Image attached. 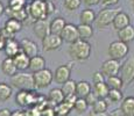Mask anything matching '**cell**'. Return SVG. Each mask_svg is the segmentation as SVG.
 I'll return each instance as SVG.
<instances>
[{
	"label": "cell",
	"mask_w": 134,
	"mask_h": 116,
	"mask_svg": "<svg viewBox=\"0 0 134 116\" xmlns=\"http://www.w3.org/2000/svg\"><path fill=\"white\" fill-rule=\"evenodd\" d=\"M132 7H133V11H134V1H133V4H132Z\"/></svg>",
	"instance_id": "f907efd6"
},
{
	"label": "cell",
	"mask_w": 134,
	"mask_h": 116,
	"mask_svg": "<svg viewBox=\"0 0 134 116\" xmlns=\"http://www.w3.org/2000/svg\"><path fill=\"white\" fill-rule=\"evenodd\" d=\"M5 44H6V40H5V38L2 37L1 35H0V51H1V50H4Z\"/></svg>",
	"instance_id": "7dc6e473"
},
{
	"label": "cell",
	"mask_w": 134,
	"mask_h": 116,
	"mask_svg": "<svg viewBox=\"0 0 134 116\" xmlns=\"http://www.w3.org/2000/svg\"><path fill=\"white\" fill-rule=\"evenodd\" d=\"M120 110L125 116H134V96H127L122 99L120 103Z\"/></svg>",
	"instance_id": "ac0fdd59"
},
{
	"label": "cell",
	"mask_w": 134,
	"mask_h": 116,
	"mask_svg": "<svg viewBox=\"0 0 134 116\" xmlns=\"http://www.w3.org/2000/svg\"><path fill=\"white\" fill-rule=\"evenodd\" d=\"M11 84L13 87L20 89V91H33L34 89V81H33V74L20 72L11 77Z\"/></svg>",
	"instance_id": "7a4b0ae2"
},
{
	"label": "cell",
	"mask_w": 134,
	"mask_h": 116,
	"mask_svg": "<svg viewBox=\"0 0 134 116\" xmlns=\"http://www.w3.org/2000/svg\"><path fill=\"white\" fill-rule=\"evenodd\" d=\"M104 81H105V77L100 71H97L92 74V82H93V85L99 84V82H104Z\"/></svg>",
	"instance_id": "f35d334b"
},
{
	"label": "cell",
	"mask_w": 134,
	"mask_h": 116,
	"mask_svg": "<svg viewBox=\"0 0 134 116\" xmlns=\"http://www.w3.org/2000/svg\"><path fill=\"white\" fill-rule=\"evenodd\" d=\"M120 79L124 85L134 81V56L128 57L120 66Z\"/></svg>",
	"instance_id": "52a82bcc"
},
{
	"label": "cell",
	"mask_w": 134,
	"mask_h": 116,
	"mask_svg": "<svg viewBox=\"0 0 134 116\" xmlns=\"http://www.w3.org/2000/svg\"><path fill=\"white\" fill-rule=\"evenodd\" d=\"M63 41H62L60 35H54V34H49L48 36H46L42 40V46L44 51H53L58 49L62 45Z\"/></svg>",
	"instance_id": "8fae6325"
},
{
	"label": "cell",
	"mask_w": 134,
	"mask_h": 116,
	"mask_svg": "<svg viewBox=\"0 0 134 116\" xmlns=\"http://www.w3.org/2000/svg\"><path fill=\"white\" fill-rule=\"evenodd\" d=\"M86 6L91 7V6H94V5H98L99 4V0H82Z\"/></svg>",
	"instance_id": "7bdbcfd3"
},
{
	"label": "cell",
	"mask_w": 134,
	"mask_h": 116,
	"mask_svg": "<svg viewBox=\"0 0 134 116\" xmlns=\"http://www.w3.org/2000/svg\"><path fill=\"white\" fill-rule=\"evenodd\" d=\"M27 7V0H8L6 9L8 11H20Z\"/></svg>",
	"instance_id": "d6a6232c"
},
{
	"label": "cell",
	"mask_w": 134,
	"mask_h": 116,
	"mask_svg": "<svg viewBox=\"0 0 134 116\" xmlns=\"http://www.w3.org/2000/svg\"><path fill=\"white\" fill-rule=\"evenodd\" d=\"M130 25H131V19H130V16H128V14L125 12H121V11L115 15L114 20H113V22H112V26L115 30H120Z\"/></svg>",
	"instance_id": "5bb4252c"
},
{
	"label": "cell",
	"mask_w": 134,
	"mask_h": 116,
	"mask_svg": "<svg viewBox=\"0 0 134 116\" xmlns=\"http://www.w3.org/2000/svg\"><path fill=\"white\" fill-rule=\"evenodd\" d=\"M27 96L28 91H20L15 96V102L20 107H27Z\"/></svg>",
	"instance_id": "8d00e7d4"
},
{
	"label": "cell",
	"mask_w": 134,
	"mask_h": 116,
	"mask_svg": "<svg viewBox=\"0 0 134 116\" xmlns=\"http://www.w3.org/2000/svg\"><path fill=\"white\" fill-rule=\"evenodd\" d=\"M133 1H134V0H133Z\"/></svg>",
	"instance_id": "f5cc1de1"
},
{
	"label": "cell",
	"mask_w": 134,
	"mask_h": 116,
	"mask_svg": "<svg viewBox=\"0 0 134 116\" xmlns=\"http://www.w3.org/2000/svg\"><path fill=\"white\" fill-rule=\"evenodd\" d=\"M48 103L53 107H55L56 105H60L61 102H63L64 100V95L62 93L61 88H53L48 94Z\"/></svg>",
	"instance_id": "ffe728a7"
},
{
	"label": "cell",
	"mask_w": 134,
	"mask_h": 116,
	"mask_svg": "<svg viewBox=\"0 0 134 116\" xmlns=\"http://www.w3.org/2000/svg\"><path fill=\"white\" fill-rule=\"evenodd\" d=\"M4 29L6 30V32H8L9 34L15 35L16 33H19L20 30L22 29V23L19 22L18 20H14V19L8 17V19H7V21L5 22Z\"/></svg>",
	"instance_id": "603a6c76"
},
{
	"label": "cell",
	"mask_w": 134,
	"mask_h": 116,
	"mask_svg": "<svg viewBox=\"0 0 134 116\" xmlns=\"http://www.w3.org/2000/svg\"><path fill=\"white\" fill-rule=\"evenodd\" d=\"M4 51L6 53L7 58H13L18 55L19 52H21L20 50V44L15 38H11V40L6 41V44H5Z\"/></svg>",
	"instance_id": "9a60e30c"
},
{
	"label": "cell",
	"mask_w": 134,
	"mask_h": 116,
	"mask_svg": "<svg viewBox=\"0 0 134 116\" xmlns=\"http://www.w3.org/2000/svg\"><path fill=\"white\" fill-rule=\"evenodd\" d=\"M30 1H33V0H30Z\"/></svg>",
	"instance_id": "816d5d0a"
},
{
	"label": "cell",
	"mask_w": 134,
	"mask_h": 116,
	"mask_svg": "<svg viewBox=\"0 0 134 116\" xmlns=\"http://www.w3.org/2000/svg\"><path fill=\"white\" fill-rule=\"evenodd\" d=\"M5 13L8 15V17L11 19H14V20H18L19 22H25L26 20L28 19V12H27V7L24 9H20V11H8V9L5 8Z\"/></svg>",
	"instance_id": "83f0119b"
},
{
	"label": "cell",
	"mask_w": 134,
	"mask_h": 116,
	"mask_svg": "<svg viewBox=\"0 0 134 116\" xmlns=\"http://www.w3.org/2000/svg\"><path fill=\"white\" fill-rule=\"evenodd\" d=\"M29 59L30 58L27 57L25 53L19 52L15 57H13V62H14L18 71H25V70H27L28 66H29Z\"/></svg>",
	"instance_id": "7402d4cb"
},
{
	"label": "cell",
	"mask_w": 134,
	"mask_h": 116,
	"mask_svg": "<svg viewBox=\"0 0 134 116\" xmlns=\"http://www.w3.org/2000/svg\"><path fill=\"white\" fill-rule=\"evenodd\" d=\"M84 99H85V101H86L87 106H91V107H92V106L94 105V102H97V100H98V96H97L96 94H94L93 92L91 91V92L89 93V94L86 95L85 97H84Z\"/></svg>",
	"instance_id": "ab89813d"
},
{
	"label": "cell",
	"mask_w": 134,
	"mask_h": 116,
	"mask_svg": "<svg viewBox=\"0 0 134 116\" xmlns=\"http://www.w3.org/2000/svg\"><path fill=\"white\" fill-rule=\"evenodd\" d=\"M92 91V87L90 85V82H87L85 80H82L76 82V95L77 97H85L90 92Z\"/></svg>",
	"instance_id": "cb8c5ba5"
},
{
	"label": "cell",
	"mask_w": 134,
	"mask_h": 116,
	"mask_svg": "<svg viewBox=\"0 0 134 116\" xmlns=\"http://www.w3.org/2000/svg\"><path fill=\"white\" fill-rule=\"evenodd\" d=\"M61 91H62V93H63L64 97L76 94V81L69 79L68 81H65L63 85H62Z\"/></svg>",
	"instance_id": "f546056e"
},
{
	"label": "cell",
	"mask_w": 134,
	"mask_h": 116,
	"mask_svg": "<svg viewBox=\"0 0 134 116\" xmlns=\"http://www.w3.org/2000/svg\"><path fill=\"white\" fill-rule=\"evenodd\" d=\"M81 4H82V0H64V2H63L64 7L68 11H71V12L78 9Z\"/></svg>",
	"instance_id": "74e56055"
},
{
	"label": "cell",
	"mask_w": 134,
	"mask_h": 116,
	"mask_svg": "<svg viewBox=\"0 0 134 116\" xmlns=\"http://www.w3.org/2000/svg\"><path fill=\"white\" fill-rule=\"evenodd\" d=\"M87 107H89V106H87L85 99H83V97H77L76 102H75V105H74V109L76 110L78 114H83V113H85Z\"/></svg>",
	"instance_id": "d590c367"
},
{
	"label": "cell",
	"mask_w": 134,
	"mask_h": 116,
	"mask_svg": "<svg viewBox=\"0 0 134 116\" xmlns=\"http://www.w3.org/2000/svg\"><path fill=\"white\" fill-rule=\"evenodd\" d=\"M130 48L126 43L120 42V41H114L111 42L107 49V53L110 56V59H114V60H120L125 56H127Z\"/></svg>",
	"instance_id": "8992f818"
},
{
	"label": "cell",
	"mask_w": 134,
	"mask_h": 116,
	"mask_svg": "<svg viewBox=\"0 0 134 116\" xmlns=\"http://www.w3.org/2000/svg\"><path fill=\"white\" fill-rule=\"evenodd\" d=\"M72 109H74V106L68 103V102H65L64 100L60 105H56L55 107H54L56 116H68Z\"/></svg>",
	"instance_id": "f1b7e54d"
},
{
	"label": "cell",
	"mask_w": 134,
	"mask_h": 116,
	"mask_svg": "<svg viewBox=\"0 0 134 116\" xmlns=\"http://www.w3.org/2000/svg\"><path fill=\"white\" fill-rule=\"evenodd\" d=\"M77 30H78L79 40L87 41L93 35V28H92V26H89V25H82V23H79L77 26Z\"/></svg>",
	"instance_id": "4316f807"
},
{
	"label": "cell",
	"mask_w": 134,
	"mask_h": 116,
	"mask_svg": "<svg viewBox=\"0 0 134 116\" xmlns=\"http://www.w3.org/2000/svg\"><path fill=\"white\" fill-rule=\"evenodd\" d=\"M54 80V73L49 69H43L41 71L33 73V81H34V88L41 89L46 88Z\"/></svg>",
	"instance_id": "5b68a950"
},
{
	"label": "cell",
	"mask_w": 134,
	"mask_h": 116,
	"mask_svg": "<svg viewBox=\"0 0 134 116\" xmlns=\"http://www.w3.org/2000/svg\"><path fill=\"white\" fill-rule=\"evenodd\" d=\"M71 64L72 63H68L66 65H61L56 69L55 73H54V79L57 84L63 85L65 81H68L70 79V74H71Z\"/></svg>",
	"instance_id": "7c38bea8"
},
{
	"label": "cell",
	"mask_w": 134,
	"mask_h": 116,
	"mask_svg": "<svg viewBox=\"0 0 134 116\" xmlns=\"http://www.w3.org/2000/svg\"><path fill=\"white\" fill-rule=\"evenodd\" d=\"M4 13H5V6H4V4L0 1V16H1Z\"/></svg>",
	"instance_id": "681fc988"
},
{
	"label": "cell",
	"mask_w": 134,
	"mask_h": 116,
	"mask_svg": "<svg viewBox=\"0 0 134 116\" xmlns=\"http://www.w3.org/2000/svg\"><path fill=\"white\" fill-rule=\"evenodd\" d=\"M44 1H46V8H47V13H48V16H49L53 12H55L56 6H55L53 0H44Z\"/></svg>",
	"instance_id": "60d3db41"
},
{
	"label": "cell",
	"mask_w": 134,
	"mask_h": 116,
	"mask_svg": "<svg viewBox=\"0 0 134 116\" xmlns=\"http://www.w3.org/2000/svg\"><path fill=\"white\" fill-rule=\"evenodd\" d=\"M107 99H109L111 102H113V103L121 102L122 101V92H121V89H110L109 95H107Z\"/></svg>",
	"instance_id": "e575fe53"
},
{
	"label": "cell",
	"mask_w": 134,
	"mask_h": 116,
	"mask_svg": "<svg viewBox=\"0 0 134 116\" xmlns=\"http://www.w3.org/2000/svg\"><path fill=\"white\" fill-rule=\"evenodd\" d=\"M46 69V59L42 57V56H35V57H32L29 59V66H28V70L33 73H36V72L41 71V70Z\"/></svg>",
	"instance_id": "2e32d148"
},
{
	"label": "cell",
	"mask_w": 134,
	"mask_h": 116,
	"mask_svg": "<svg viewBox=\"0 0 134 116\" xmlns=\"http://www.w3.org/2000/svg\"><path fill=\"white\" fill-rule=\"evenodd\" d=\"M33 32L37 36L40 40H43L46 36L50 34L49 30V22L47 20H38V21H34V26H33Z\"/></svg>",
	"instance_id": "4fadbf2b"
},
{
	"label": "cell",
	"mask_w": 134,
	"mask_h": 116,
	"mask_svg": "<svg viewBox=\"0 0 134 116\" xmlns=\"http://www.w3.org/2000/svg\"><path fill=\"white\" fill-rule=\"evenodd\" d=\"M106 85L109 86L110 89H121L124 84H122V80L120 79V77L118 76H114V77H109L106 78Z\"/></svg>",
	"instance_id": "1f68e13d"
},
{
	"label": "cell",
	"mask_w": 134,
	"mask_h": 116,
	"mask_svg": "<svg viewBox=\"0 0 134 116\" xmlns=\"http://www.w3.org/2000/svg\"><path fill=\"white\" fill-rule=\"evenodd\" d=\"M28 16L33 19L34 21L38 20H47L48 13L46 8V1L44 0H33L27 6Z\"/></svg>",
	"instance_id": "3957f363"
},
{
	"label": "cell",
	"mask_w": 134,
	"mask_h": 116,
	"mask_svg": "<svg viewBox=\"0 0 134 116\" xmlns=\"http://www.w3.org/2000/svg\"><path fill=\"white\" fill-rule=\"evenodd\" d=\"M100 72L104 74V77L109 78V77L118 76L120 72V63L119 60H114V59H107L102 64Z\"/></svg>",
	"instance_id": "9c48e42d"
},
{
	"label": "cell",
	"mask_w": 134,
	"mask_h": 116,
	"mask_svg": "<svg viewBox=\"0 0 134 116\" xmlns=\"http://www.w3.org/2000/svg\"><path fill=\"white\" fill-rule=\"evenodd\" d=\"M91 44L87 41L78 40L75 43L70 44L69 46V55L72 57V59L78 62H83L90 58L91 56Z\"/></svg>",
	"instance_id": "6da1fadb"
},
{
	"label": "cell",
	"mask_w": 134,
	"mask_h": 116,
	"mask_svg": "<svg viewBox=\"0 0 134 116\" xmlns=\"http://www.w3.org/2000/svg\"><path fill=\"white\" fill-rule=\"evenodd\" d=\"M109 105L104 99H98L97 102H94V105L92 106V112L94 113H106Z\"/></svg>",
	"instance_id": "836d02e7"
},
{
	"label": "cell",
	"mask_w": 134,
	"mask_h": 116,
	"mask_svg": "<svg viewBox=\"0 0 134 116\" xmlns=\"http://www.w3.org/2000/svg\"><path fill=\"white\" fill-rule=\"evenodd\" d=\"M120 11L119 9H111V8H104L102 9L98 14L96 15V20H94V23H96L97 28H106L109 27L111 23L113 22L115 15L118 14Z\"/></svg>",
	"instance_id": "277c9868"
},
{
	"label": "cell",
	"mask_w": 134,
	"mask_h": 116,
	"mask_svg": "<svg viewBox=\"0 0 134 116\" xmlns=\"http://www.w3.org/2000/svg\"><path fill=\"white\" fill-rule=\"evenodd\" d=\"M1 71L5 76H8V77H12L14 74L18 73V70H16V66H15L14 62H13V58H5L1 63Z\"/></svg>",
	"instance_id": "44dd1931"
},
{
	"label": "cell",
	"mask_w": 134,
	"mask_h": 116,
	"mask_svg": "<svg viewBox=\"0 0 134 116\" xmlns=\"http://www.w3.org/2000/svg\"><path fill=\"white\" fill-rule=\"evenodd\" d=\"M11 116H24V110H14L11 113Z\"/></svg>",
	"instance_id": "c3c4849f"
},
{
	"label": "cell",
	"mask_w": 134,
	"mask_h": 116,
	"mask_svg": "<svg viewBox=\"0 0 134 116\" xmlns=\"http://www.w3.org/2000/svg\"><path fill=\"white\" fill-rule=\"evenodd\" d=\"M11 110L7 109V108H2L0 109V116H11Z\"/></svg>",
	"instance_id": "f6af8a7d"
},
{
	"label": "cell",
	"mask_w": 134,
	"mask_h": 116,
	"mask_svg": "<svg viewBox=\"0 0 134 116\" xmlns=\"http://www.w3.org/2000/svg\"><path fill=\"white\" fill-rule=\"evenodd\" d=\"M92 92L98 96V99H106L107 95H109L110 88L106 85V82H99V84H94L92 87Z\"/></svg>",
	"instance_id": "484cf974"
},
{
	"label": "cell",
	"mask_w": 134,
	"mask_h": 116,
	"mask_svg": "<svg viewBox=\"0 0 134 116\" xmlns=\"http://www.w3.org/2000/svg\"><path fill=\"white\" fill-rule=\"evenodd\" d=\"M19 44H20V50H21V52L25 53L27 57L32 58V57L37 56L38 48H37V44L34 41L29 40V38H22L19 42Z\"/></svg>",
	"instance_id": "30bf717a"
},
{
	"label": "cell",
	"mask_w": 134,
	"mask_h": 116,
	"mask_svg": "<svg viewBox=\"0 0 134 116\" xmlns=\"http://www.w3.org/2000/svg\"><path fill=\"white\" fill-rule=\"evenodd\" d=\"M119 2V0H99V4L102 5L104 8H107V7L114 6Z\"/></svg>",
	"instance_id": "b9f144b4"
},
{
	"label": "cell",
	"mask_w": 134,
	"mask_h": 116,
	"mask_svg": "<svg viewBox=\"0 0 134 116\" xmlns=\"http://www.w3.org/2000/svg\"><path fill=\"white\" fill-rule=\"evenodd\" d=\"M118 37H119L118 41L126 43V44L134 41V27L130 25L127 27L122 28V29L118 30Z\"/></svg>",
	"instance_id": "e0dca14e"
},
{
	"label": "cell",
	"mask_w": 134,
	"mask_h": 116,
	"mask_svg": "<svg viewBox=\"0 0 134 116\" xmlns=\"http://www.w3.org/2000/svg\"><path fill=\"white\" fill-rule=\"evenodd\" d=\"M66 25L65 20L63 17H55L49 22V30H50V34L54 35H61L62 30H63L64 26Z\"/></svg>",
	"instance_id": "d6986e66"
},
{
	"label": "cell",
	"mask_w": 134,
	"mask_h": 116,
	"mask_svg": "<svg viewBox=\"0 0 134 116\" xmlns=\"http://www.w3.org/2000/svg\"><path fill=\"white\" fill-rule=\"evenodd\" d=\"M61 38L63 42H66L69 44H72L76 41L79 40L78 36V30H77V26L72 25V23H66L64 26L63 30L61 33Z\"/></svg>",
	"instance_id": "ba28073f"
},
{
	"label": "cell",
	"mask_w": 134,
	"mask_h": 116,
	"mask_svg": "<svg viewBox=\"0 0 134 116\" xmlns=\"http://www.w3.org/2000/svg\"><path fill=\"white\" fill-rule=\"evenodd\" d=\"M109 116H125V115L122 114L120 108H118V109H114L113 112H111V114H109Z\"/></svg>",
	"instance_id": "ee69618b"
},
{
	"label": "cell",
	"mask_w": 134,
	"mask_h": 116,
	"mask_svg": "<svg viewBox=\"0 0 134 116\" xmlns=\"http://www.w3.org/2000/svg\"><path fill=\"white\" fill-rule=\"evenodd\" d=\"M96 20V13L90 8H85L79 14V21L82 25H89L91 26Z\"/></svg>",
	"instance_id": "d4e9b609"
},
{
	"label": "cell",
	"mask_w": 134,
	"mask_h": 116,
	"mask_svg": "<svg viewBox=\"0 0 134 116\" xmlns=\"http://www.w3.org/2000/svg\"><path fill=\"white\" fill-rule=\"evenodd\" d=\"M89 116H109L107 113H94V112H90Z\"/></svg>",
	"instance_id": "bcb514c9"
},
{
	"label": "cell",
	"mask_w": 134,
	"mask_h": 116,
	"mask_svg": "<svg viewBox=\"0 0 134 116\" xmlns=\"http://www.w3.org/2000/svg\"><path fill=\"white\" fill-rule=\"evenodd\" d=\"M12 86L7 82H0V101H7L12 96Z\"/></svg>",
	"instance_id": "4dcf8cb0"
}]
</instances>
